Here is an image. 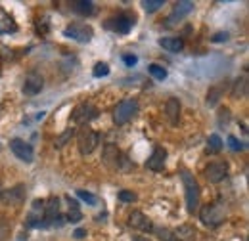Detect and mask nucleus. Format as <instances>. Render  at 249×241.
I'll list each match as a JSON object with an SVG mask.
<instances>
[{
	"label": "nucleus",
	"mask_w": 249,
	"mask_h": 241,
	"mask_svg": "<svg viewBox=\"0 0 249 241\" xmlns=\"http://www.w3.org/2000/svg\"><path fill=\"white\" fill-rule=\"evenodd\" d=\"M180 180L184 184V191H186V209L188 212L194 214L199 207V184L186 169L180 171Z\"/></svg>",
	"instance_id": "nucleus-1"
},
{
	"label": "nucleus",
	"mask_w": 249,
	"mask_h": 241,
	"mask_svg": "<svg viewBox=\"0 0 249 241\" xmlns=\"http://www.w3.org/2000/svg\"><path fill=\"white\" fill-rule=\"evenodd\" d=\"M199 218L201 222L207 226V228H217L224 222L226 218V209L218 203V201H213V203H207L199 209Z\"/></svg>",
	"instance_id": "nucleus-2"
},
{
	"label": "nucleus",
	"mask_w": 249,
	"mask_h": 241,
	"mask_svg": "<svg viewBox=\"0 0 249 241\" xmlns=\"http://www.w3.org/2000/svg\"><path fill=\"white\" fill-rule=\"evenodd\" d=\"M100 144V134L92 130L89 124L87 126H81L79 132H77V146L81 155H90Z\"/></svg>",
	"instance_id": "nucleus-3"
},
{
	"label": "nucleus",
	"mask_w": 249,
	"mask_h": 241,
	"mask_svg": "<svg viewBox=\"0 0 249 241\" xmlns=\"http://www.w3.org/2000/svg\"><path fill=\"white\" fill-rule=\"evenodd\" d=\"M102 159H104V165L109 167V169H130V167H134L123 153L117 150V146H113V144H107L104 148Z\"/></svg>",
	"instance_id": "nucleus-4"
},
{
	"label": "nucleus",
	"mask_w": 249,
	"mask_h": 241,
	"mask_svg": "<svg viewBox=\"0 0 249 241\" xmlns=\"http://www.w3.org/2000/svg\"><path fill=\"white\" fill-rule=\"evenodd\" d=\"M63 224H65V218L60 214V199L52 195L44 201V228L63 226Z\"/></svg>",
	"instance_id": "nucleus-5"
},
{
	"label": "nucleus",
	"mask_w": 249,
	"mask_h": 241,
	"mask_svg": "<svg viewBox=\"0 0 249 241\" xmlns=\"http://www.w3.org/2000/svg\"><path fill=\"white\" fill-rule=\"evenodd\" d=\"M138 113V102L134 98H126L123 102L117 103V107L113 109V120L117 124H126Z\"/></svg>",
	"instance_id": "nucleus-6"
},
{
	"label": "nucleus",
	"mask_w": 249,
	"mask_h": 241,
	"mask_svg": "<svg viewBox=\"0 0 249 241\" xmlns=\"http://www.w3.org/2000/svg\"><path fill=\"white\" fill-rule=\"evenodd\" d=\"M134 21H136V16L130 14V12H123L119 16H113L106 21V27L109 31H115L119 34H126L130 33V29L134 27Z\"/></svg>",
	"instance_id": "nucleus-7"
},
{
	"label": "nucleus",
	"mask_w": 249,
	"mask_h": 241,
	"mask_svg": "<svg viewBox=\"0 0 249 241\" xmlns=\"http://www.w3.org/2000/svg\"><path fill=\"white\" fill-rule=\"evenodd\" d=\"M63 34H65L67 38L77 40V42H90L94 36V31H92V27L87 25V23H71V25H67V27L63 29Z\"/></svg>",
	"instance_id": "nucleus-8"
},
{
	"label": "nucleus",
	"mask_w": 249,
	"mask_h": 241,
	"mask_svg": "<svg viewBox=\"0 0 249 241\" xmlns=\"http://www.w3.org/2000/svg\"><path fill=\"white\" fill-rule=\"evenodd\" d=\"M194 8H196V4L190 2V0H180V2H177L175 8H173V12H171V16L165 19V25H167V27L177 25L178 21H182L184 17H188V16L194 12Z\"/></svg>",
	"instance_id": "nucleus-9"
},
{
	"label": "nucleus",
	"mask_w": 249,
	"mask_h": 241,
	"mask_svg": "<svg viewBox=\"0 0 249 241\" xmlns=\"http://www.w3.org/2000/svg\"><path fill=\"white\" fill-rule=\"evenodd\" d=\"M96 117H98V109L94 107L92 103H89V102H83V103H79L73 109V120L77 124H81V126H87Z\"/></svg>",
	"instance_id": "nucleus-10"
},
{
	"label": "nucleus",
	"mask_w": 249,
	"mask_h": 241,
	"mask_svg": "<svg viewBox=\"0 0 249 241\" xmlns=\"http://www.w3.org/2000/svg\"><path fill=\"white\" fill-rule=\"evenodd\" d=\"M203 176L205 180L211 182V184H218L228 176V165L226 161H213L211 165H207V169L203 171Z\"/></svg>",
	"instance_id": "nucleus-11"
},
{
	"label": "nucleus",
	"mask_w": 249,
	"mask_h": 241,
	"mask_svg": "<svg viewBox=\"0 0 249 241\" xmlns=\"http://www.w3.org/2000/svg\"><path fill=\"white\" fill-rule=\"evenodd\" d=\"M10 150H12V153H14L19 161H23V163H33L35 153H33V148L25 140H21V138L10 140Z\"/></svg>",
	"instance_id": "nucleus-12"
},
{
	"label": "nucleus",
	"mask_w": 249,
	"mask_h": 241,
	"mask_svg": "<svg viewBox=\"0 0 249 241\" xmlns=\"http://www.w3.org/2000/svg\"><path fill=\"white\" fill-rule=\"evenodd\" d=\"M29 228H44V199H35L27 214Z\"/></svg>",
	"instance_id": "nucleus-13"
},
{
	"label": "nucleus",
	"mask_w": 249,
	"mask_h": 241,
	"mask_svg": "<svg viewBox=\"0 0 249 241\" xmlns=\"http://www.w3.org/2000/svg\"><path fill=\"white\" fill-rule=\"evenodd\" d=\"M128 226L134 228V230H140V232H154V224L152 220L140 211H132L128 214Z\"/></svg>",
	"instance_id": "nucleus-14"
},
{
	"label": "nucleus",
	"mask_w": 249,
	"mask_h": 241,
	"mask_svg": "<svg viewBox=\"0 0 249 241\" xmlns=\"http://www.w3.org/2000/svg\"><path fill=\"white\" fill-rule=\"evenodd\" d=\"M165 159H167V150L161 148V146H156L154 151H152V155L146 161V167L150 171H154V172H159V171L165 169Z\"/></svg>",
	"instance_id": "nucleus-15"
},
{
	"label": "nucleus",
	"mask_w": 249,
	"mask_h": 241,
	"mask_svg": "<svg viewBox=\"0 0 249 241\" xmlns=\"http://www.w3.org/2000/svg\"><path fill=\"white\" fill-rule=\"evenodd\" d=\"M42 86H44L42 77H40L36 71H31V73L25 77V83H23V94H25V96H36L38 92L42 90Z\"/></svg>",
	"instance_id": "nucleus-16"
},
{
	"label": "nucleus",
	"mask_w": 249,
	"mask_h": 241,
	"mask_svg": "<svg viewBox=\"0 0 249 241\" xmlns=\"http://www.w3.org/2000/svg\"><path fill=\"white\" fill-rule=\"evenodd\" d=\"M0 197H2L6 203H10V205H19V203L23 201V197H25V186H23V184H18V186H14L12 189L2 191Z\"/></svg>",
	"instance_id": "nucleus-17"
},
{
	"label": "nucleus",
	"mask_w": 249,
	"mask_h": 241,
	"mask_svg": "<svg viewBox=\"0 0 249 241\" xmlns=\"http://www.w3.org/2000/svg\"><path fill=\"white\" fill-rule=\"evenodd\" d=\"M173 240L175 241H196L197 240V230L190 224L178 226L177 230H173Z\"/></svg>",
	"instance_id": "nucleus-18"
},
{
	"label": "nucleus",
	"mask_w": 249,
	"mask_h": 241,
	"mask_svg": "<svg viewBox=\"0 0 249 241\" xmlns=\"http://www.w3.org/2000/svg\"><path fill=\"white\" fill-rule=\"evenodd\" d=\"M165 115L171 124H178L180 119V102L177 98H169L167 103H165Z\"/></svg>",
	"instance_id": "nucleus-19"
},
{
	"label": "nucleus",
	"mask_w": 249,
	"mask_h": 241,
	"mask_svg": "<svg viewBox=\"0 0 249 241\" xmlns=\"http://www.w3.org/2000/svg\"><path fill=\"white\" fill-rule=\"evenodd\" d=\"M69 8L75 14H79V16H92L94 12H96V6H94V2H90V0H73L69 4Z\"/></svg>",
	"instance_id": "nucleus-20"
},
{
	"label": "nucleus",
	"mask_w": 249,
	"mask_h": 241,
	"mask_svg": "<svg viewBox=\"0 0 249 241\" xmlns=\"http://www.w3.org/2000/svg\"><path fill=\"white\" fill-rule=\"evenodd\" d=\"M159 46L169 52H180V50H184V40L178 36H163V38H159Z\"/></svg>",
	"instance_id": "nucleus-21"
},
{
	"label": "nucleus",
	"mask_w": 249,
	"mask_h": 241,
	"mask_svg": "<svg viewBox=\"0 0 249 241\" xmlns=\"http://www.w3.org/2000/svg\"><path fill=\"white\" fill-rule=\"evenodd\" d=\"M16 31H18L16 19L4 8H0V33L2 34H10V33H16Z\"/></svg>",
	"instance_id": "nucleus-22"
},
{
	"label": "nucleus",
	"mask_w": 249,
	"mask_h": 241,
	"mask_svg": "<svg viewBox=\"0 0 249 241\" xmlns=\"http://www.w3.org/2000/svg\"><path fill=\"white\" fill-rule=\"evenodd\" d=\"M67 203H69V212H67V220L69 222H79L81 218H83V212L79 209V203L71 197V195H67Z\"/></svg>",
	"instance_id": "nucleus-23"
},
{
	"label": "nucleus",
	"mask_w": 249,
	"mask_h": 241,
	"mask_svg": "<svg viewBox=\"0 0 249 241\" xmlns=\"http://www.w3.org/2000/svg\"><path fill=\"white\" fill-rule=\"evenodd\" d=\"M222 94H224V86H222V85L211 86L209 92H207V105H209V107H215L218 103V100L222 98Z\"/></svg>",
	"instance_id": "nucleus-24"
},
{
	"label": "nucleus",
	"mask_w": 249,
	"mask_h": 241,
	"mask_svg": "<svg viewBox=\"0 0 249 241\" xmlns=\"http://www.w3.org/2000/svg\"><path fill=\"white\" fill-rule=\"evenodd\" d=\"M248 94V75L240 77L236 83H234V90H232V98H242Z\"/></svg>",
	"instance_id": "nucleus-25"
},
{
	"label": "nucleus",
	"mask_w": 249,
	"mask_h": 241,
	"mask_svg": "<svg viewBox=\"0 0 249 241\" xmlns=\"http://www.w3.org/2000/svg\"><path fill=\"white\" fill-rule=\"evenodd\" d=\"M148 73H150L156 81H165V79H167V69H165L163 65H159V63H150V65H148Z\"/></svg>",
	"instance_id": "nucleus-26"
},
{
	"label": "nucleus",
	"mask_w": 249,
	"mask_h": 241,
	"mask_svg": "<svg viewBox=\"0 0 249 241\" xmlns=\"http://www.w3.org/2000/svg\"><path fill=\"white\" fill-rule=\"evenodd\" d=\"M222 150V140L218 134H211L209 136V142H207V153H218Z\"/></svg>",
	"instance_id": "nucleus-27"
},
{
	"label": "nucleus",
	"mask_w": 249,
	"mask_h": 241,
	"mask_svg": "<svg viewBox=\"0 0 249 241\" xmlns=\"http://www.w3.org/2000/svg\"><path fill=\"white\" fill-rule=\"evenodd\" d=\"M92 75L96 77V79H100V77H107V75H109V65L104 63V61H98V63L94 65Z\"/></svg>",
	"instance_id": "nucleus-28"
},
{
	"label": "nucleus",
	"mask_w": 249,
	"mask_h": 241,
	"mask_svg": "<svg viewBox=\"0 0 249 241\" xmlns=\"http://www.w3.org/2000/svg\"><path fill=\"white\" fill-rule=\"evenodd\" d=\"M163 4H165V0H142V8L146 10V12H157L159 8H163Z\"/></svg>",
	"instance_id": "nucleus-29"
},
{
	"label": "nucleus",
	"mask_w": 249,
	"mask_h": 241,
	"mask_svg": "<svg viewBox=\"0 0 249 241\" xmlns=\"http://www.w3.org/2000/svg\"><path fill=\"white\" fill-rule=\"evenodd\" d=\"M77 195H79L83 201H87L89 205H98V203H100V199H98L96 195H92L90 191H87V189H77Z\"/></svg>",
	"instance_id": "nucleus-30"
},
{
	"label": "nucleus",
	"mask_w": 249,
	"mask_h": 241,
	"mask_svg": "<svg viewBox=\"0 0 249 241\" xmlns=\"http://www.w3.org/2000/svg\"><path fill=\"white\" fill-rule=\"evenodd\" d=\"M73 134H75V130H73V128H67V130L63 132L62 136H58V138H56V142H54V146H56V148H63V146L67 144V140H69V138H71Z\"/></svg>",
	"instance_id": "nucleus-31"
},
{
	"label": "nucleus",
	"mask_w": 249,
	"mask_h": 241,
	"mask_svg": "<svg viewBox=\"0 0 249 241\" xmlns=\"http://www.w3.org/2000/svg\"><path fill=\"white\" fill-rule=\"evenodd\" d=\"M119 201H123V203H132V201H136L138 197H136V193H132L130 189H123V191H119Z\"/></svg>",
	"instance_id": "nucleus-32"
},
{
	"label": "nucleus",
	"mask_w": 249,
	"mask_h": 241,
	"mask_svg": "<svg viewBox=\"0 0 249 241\" xmlns=\"http://www.w3.org/2000/svg\"><path fill=\"white\" fill-rule=\"evenodd\" d=\"M228 146H230V150L232 151H244L246 150V146H244L236 136H228Z\"/></svg>",
	"instance_id": "nucleus-33"
},
{
	"label": "nucleus",
	"mask_w": 249,
	"mask_h": 241,
	"mask_svg": "<svg viewBox=\"0 0 249 241\" xmlns=\"http://www.w3.org/2000/svg\"><path fill=\"white\" fill-rule=\"evenodd\" d=\"M156 234L159 236V240L161 241H175L173 240V232H171V230H167V228H163V230H156Z\"/></svg>",
	"instance_id": "nucleus-34"
},
{
	"label": "nucleus",
	"mask_w": 249,
	"mask_h": 241,
	"mask_svg": "<svg viewBox=\"0 0 249 241\" xmlns=\"http://www.w3.org/2000/svg\"><path fill=\"white\" fill-rule=\"evenodd\" d=\"M211 40H213V42H222V40H228V33H217V34H213V36H211Z\"/></svg>",
	"instance_id": "nucleus-35"
},
{
	"label": "nucleus",
	"mask_w": 249,
	"mask_h": 241,
	"mask_svg": "<svg viewBox=\"0 0 249 241\" xmlns=\"http://www.w3.org/2000/svg\"><path fill=\"white\" fill-rule=\"evenodd\" d=\"M123 61H124V65L132 67V65H136V61H138V58H136V56H123Z\"/></svg>",
	"instance_id": "nucleus-36"
},
{
	"label": "nucleus",
	"mask_w": 249,
	"mask_h": 241,
	"mask_svg": "<svg viewBox=\"0 0 249 241\" xmlns=\"http://www.w3.org/2000/svg\"><path fill=\"white\" fill-rule=\"evenodd\" d=\"M85 236H87V230H85V228H77V230H75V234H73V238H75V240H83Z\"/></svg>",
	"instance_id": "nucleus-37"
},
{
	"label": "nucleus",
	"mask_w": 249,
	"mask_h": 241,
	"mask_svg": "<svg viewBox=\"0 0 249 241\" xmlns=\"http://www.w3.org/2000/svg\"><path fill=\"white\" fill-rule=\"evenodd\" d=\"M132 241H150V240H146V238H134Z\"/></svg>",
	"instance_id": "nucleus-38"
},
{
	"label": "nucleus",
	"mask_w": 249,
	"mask_h": 241,
	"mask_svg": "<svg viewBox=\"0 0 249 241\" xmlns=\"http://www.w3.org/2000/svg\"><path fill=\"white\" fill-rule=\"evenodd\" d=\"M0 73H2V60H0Z\"/></svg>",
	"instance_id": "nucleus-39"
},
{
	"label": "nucleus",
	"mask_w": 249,
	"mask_h": 241,
	"mask_svg": "<svg viewBox=\"0 0 249 241\" xmlns=\"http://www.w3.org/2000/svg\"><path fill=\"white\" fill-rule=\"evenodd\" d=\"M0 195H2V191H0Z\"/></svg>",
	"instance_id": "nucleus-40"
}]
</instances>
